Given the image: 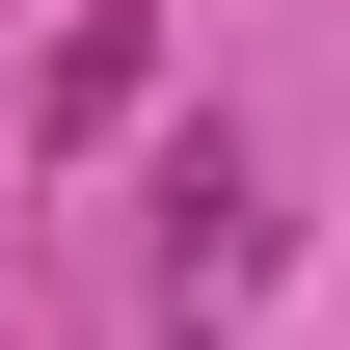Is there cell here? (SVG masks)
Listing matches in <instances>:
<instances>
[{"label": "cell", "mask_w": 350, "mask_h": 350, "mask_svg": "<svg viewBox=\"0 0 350 350\" xmlns=\"http://www.w3.org/2000/svg\"><path fill=\"white\" fill-rule=\"evenodd\" d=\"M162 269H189V297H243V269H269V216H243V135H189V162H162Z\"/></svg>", "instance_id": "2"}, {"label": "cell", "mask_w": 350, "mask_h": 350, "mask_svg": "<svg viewBox=\"0 0 350 350\" xmlns=\"http://www.w3.org/2000/svg\"><path fill=\"white\" fill-rule=\"evenodd\" d=\"M135 81H162V0H81V27H54V81H27V135H108Z\"/></svg>", "instance_id": "1"}]
</instances>
